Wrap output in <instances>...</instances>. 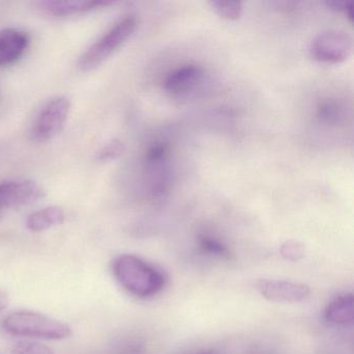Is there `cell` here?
<instances>
[{
	"label": "cell",
	"instance_id": "1",
	"mask_svg": "<svg viewBox=\"0 0 354 354\" xmlns=\"http://www.w3.org/2000/svg\"><path fill=\"white\" fill-rule=\"evenodd\" d=\"M113 272L118 283L131 295L150 298L160 293L167 283L161 269L133 254H122L115 259Z\"/></svg>",
	"mask_w": 354,
	"mask_h": 354
},
{
	"label": "cell",
	"instance_id": "2",
	"mask_svg": "<svg viewBox=\"0 0 354 354\" xmlns=\"http://www.w3.org/2000/svg\"><path fill=\"white\" fill-rule=\"evenodd\" d=\"M1 327L9 335L45 339H67L73 333L67 323L32 310L11 313L3 318Z\"/></svg>",
	"mask_w": 354,
	"mask_h": 354
},
{
	"label": "cell",
	"instance_id": "3",
	"mask_svg": "<svg viewBox=\"0 0 354 354\" xmlns=\"http://www.w3.org/2000/svg\"><path fill=\"white\" fill-rule=\"evenodd\" d=\"M136 26L138 21L133 15L125 16L84 53L78 61V68L88 72L102 65L133 35Z\"/></svg>",
	"mask_w": 354,
	"mask_h": 354
},
{
	"label": "cell",
	"instance_id": "4",
	"mask_svg": "<svg viewBox=\"0 0 354 354\" xmlns=\"http://www.w3.org/2000/svg\"><path fill=\"white\" fill-rule=\"evenodd\" d=\"M71 111V101L65 96L55 97L41 109L32 128V136L46 142L57 136L65 127Z\"/></svg>",
	"mask_w": 354,
	"mask_h": 354
},
{
	"label": "cell",
	"instance_id": "5",
	"mask_svg": "<svg viewBox=\"0 0 354 354\" xmlns=\"http://www.w3.org/2000/svg\"><path fill=\"white\" fill-rule=\"evenodd\" d=\"M353 49V40L339 30L322 32L313 40L310 53L317 61L327 64L342 63L348 59Z\"/></svg>",
	"mask_w": 354,
	"mask_h": 354
},
{
	"label": "cell",
	"instance_id": "6",
	"mask_svg": "<svg viewBox=\"0 0 354 354\" xmlns=\"http://www.w3.org/2000/svg\"><path fill=\"white\" fill-rule=\"evenodd\" d=\"M256 288L265 299L277 304L304 301L310 294V288L304 283L283 279H260Z\"/></svg>",
	"mask_w": 354,
	"mask_h": 354
},
{
	"label": "cell",
	"instance_id": "7",
	"mask_svg": "<svg viewBox=\"0 0 354 354\" xmlns=\"http://www.w3.org/2000/svg\"><path fill=\"white\" fill-rule=\"evenodd\" d=\"M44 196V190L32 181H8L0 183V210L32 204Z\"/></svg>",
	"mask_w": 354,
	"mask_h": 354
},
{
	"label": "cell",
	"instance_id": "8",
	"mask_svg": "<svg viewBox=\"0 0 354 354\" xmlns=\"http://www.w3.org/2000/svg\"><path fill=\"white\" fill-rule=\"evenodd\" d=\"M109 0H45L37 3L39 11L51 17L82 15L113 5Z\"/></svg>",
	"mask_w": 354,
	"mask_h": 354
},
{
	"label": "cell",
	"instance_id": "9",
	"mask_svg": "<svg viewBox=\"0 0 354 354\" xmlns=\"http://www.w3.org/2000/svg\"><path fill=\"white\" fill-rule=\"evenodd\" d=\"M30 45L28 32L17 28L0 32V67L12 65L26 53Z\"/></svg>",
	"mask_w": 354,
	"mask_h": 354
},
{
	"label": "cell",
	"instance_id": "10",
	"mask_svg": "<svg viewBox=\"0 0 354 354\" xmlns=\"http://www.w3.org/2000/svg\"><path fill=\"white\" fill-rule=\"evenodd\" d=\"M327 322L337 326H351L354 322V298L352 294L337 296L325 310Z\"/></svg>",
	"mask_w": 354,
	"mask_h": 354
},
{
	"label": "cell",
	"instance_id": "11",
	"mask_svg": "<svg viewBox=\"0 0 354 354\" xmlns=\"http://www.w3.org/2000/svg\"><path fill=\"white\" fill-rule=\"evenodd\" d=\"M203 70L196 65L183 66L167 76L165 88L169 93H182L192 88L202 77Z\"/></svg>",
	"mask_w": 354,
	"mask_h": 354
},
{
	"label": "cell",
	"instance_id": "12",
	"mask_svg": "<svg viewBox=\"0 0 354 354\" xmlns=\"http://www.w3.org/2000/svg\"><path fill=\"white\" fill-rule=\"evenodd\" d=\"M65 211L59 207H47L32 213L26 221V227L32 232H42L62 225L65 221Z\"/></svg>",
	"mask_w": 354,
	"mask_h": 354
},
{
	"label": "cell",
	"instance_id": "13",
	"mask_svg": "<svg viewBox=\"0 0 354 354\" xmlns=\"http://www.w3.org/2000/svg\"><path fill=\"white\" fill-rule=\"evenodd\" d=\"M210 6L219 17L225 20L239 19L243 10L242 3L234 0H214Z\"/></svg>",
	"mask_w": 354,
	"mask_h": 354
},
{
	"label": "cell",
	"instance_id": "14",
	"mask_svg": "<svg viewBox=\"0 0 354 354\" xmlns=\"http://www.w3.org/2000/svg\"><path fill=\"white\" fill-rule=\"evenodd\" d=\"M198 244L201 250L208 254L218 257L223 260H229L231 254L225 244L219 242L218 240L210 237V236L202 235L198 237Z\"/></svg>",
	"mask_w": 354,
	"mask_h": 354
},
{
	"label": "cell",
	"instance_id": "15",
	"mask_svg": "<svg viewBox=\"0 0 354 354\" xmlns=\"http://www.w3.org/2000/svg\"><path fill=\"white\" fill-rule=\"evenodd\" d=\"M12 354H55L48 346L37 342H18L12 348Z\"/></svg>",
	"mask_w": 354,
	"mask_h": 354
},
{
	"label": "cell",
	"instance_id": "16",
	"mask_svg": "<svg viewBox=\"0 0 354 354\" xmlns=\"http://www.w3.org/2000/svg\"><path fill=\"white\" fill-rule=\"evenodd\" d=\"M281 254L286 260L297 262L306 257V248L304 244L296 240H288L281 246Z\"/></svg>",
	"mask_w": 354,
	"mask_h": 354
},
{
	"label": "cell",
	"instance_id": "17",
	"mask_svg": "<svg viewBox=\"0 0 354 354\" xmlns=\"http://www.w3.org/2000/svg\"><path fill=\"white\" fill-rule=\"evenodd\" d=\"M318 117L323 121L329 124H337L341 121L342 111L337 103L331 102H322L319 105Z\"/></svg>",
	"mask_w": 354,
	"mask_h": 354
},
{
	"label": "cell",
	"instance_id": "18",
	"mask_svg": "<svg viewBox=\"0 0 354 354\" xmlns=\"http://www.w3.org/2000/svg\"><path fill=\"white\" fill-rule=\"evenodd\" d=\"M124 152L123 142L120 140H111V142L103 147L96 155V159L100 162H109V161L115 160L121 156Z\"/></svg>",
	"mask_w": 354,
	"mask_h": 354
},
{
	"label": "cell",
	"instance_id": "19",
	"mask_svg": "<svg viewBox=\"0 0 354 354\" xmlns=\"http://www.w3.org/2000/svg\"><path fill=\"white\" fill-rule=\"evenodd\" d=\"M352 0H326L325 5L333 11L346 12Z\"/></svg>",
	"mask_w": 354,
	"mask_h": 354
},
{
	"label": "cell",
	"instance_id": "20",
	"mask_svg": "<svg viewBox=\"0 0 354 354\" xmlns=\"http://www.w3.org/2000/svg\"><path fill=\"white\" fill-rule=\"evenodd\" d=\"M9 296L3 290H0V312H3L9 306Z\"/></svg>",
	"mask_w": 354,
	"mask_h": 354
},
{
	"label": "cell",
	"instance_id": "21",
	"mask_svg": "<svg viewBox=\"0 0 354 354\" xmlns=\"http://www.w3.org/2000/svg\"><path fill=\"white\" fill-rule=\"evenodd\" d=\"M347 14L348 19L350 20L351 24L354 22V0H352L351 3H350L349 7L347 8L345 12Z\"/></svg>",
	"mask_w": 354,
	"mask_h": 354
},
{
	"label": "cell",
	"instance_id": "22",
	"mask_svg": "<svg viewBox=\"0 0 354 354\" xmlns=\"http://www.w3.org/2000/svg\"><path fill=\"white\" fill-rule=\"evenodd\" d=\"M202 354H212V353H202Z\"/></svg>",
	"mask_w": 354,
	"mask_h": 354
}]
</instances>
